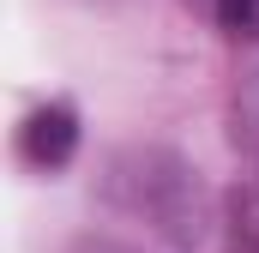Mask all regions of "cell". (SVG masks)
<instances>
[{"label": "cell", "mask_w": 259, "mask_h": 253, "mask_svg": "<svg viewBox=\"0 0 259 253\" xmlns=\"http://www.w3.org/2000/svg\"><path fill=\"white\" fill-rule=\"evenodd\" d=\"M103 199L127 217H145L157 235H169L181 247H199L205 223H211V193L199 181V169L175 151H157V145L115 151L103 163Z\"/></svg>", "instance_id": "obj_1"}, {"label": "cell", "mask_w": 259, "mask_h": 253, "mask_svg": "<svg viewBox=\"0 0 259 253\" xmlns=\"http://www.w3.org/2000/svg\"><path fill=\"white\" fill-rule=\"evenodd\" d=\"M72 145H78V126H72L66 109H42V115L30 121V133H24V151H30L36 163H66Z\"/></svg>", "instance_id": "obj_2"}, {"label": "cell", "mask_w": 259, "mask_h": 253, "mask_svg": "<svg viewBox=\"0 0 259 253\" xmlns=\"http://www.w3.org/2000/svg\"><path fill=\"white\" fill-rule=\"evenodd\" d=\"M217 12H223L229 30H253L259 24V0H217Z\"/></svg>", "instance_id": "obj_3"}, {"label": "cell", "mask_w": 259, "mask_h": 253, "mask_svg": "<svg viewBox=\"0 0 259 253\" xmlns=\"http://www.w3.org/2000/svg\"><path fill=\"white\" fill-rule=\"evenodd\" d=\"M72 253H139V247H121V241H97V235H84V241H72Z\"/></svg>", "instance_id": "obj_4"}]
</instances>
